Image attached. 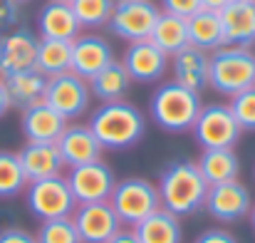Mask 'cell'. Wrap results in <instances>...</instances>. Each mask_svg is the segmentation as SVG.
Segmentation results:
<instances>
[{
	"mask_svg": "<svg viewBox=\"0 0 255 243\" xmlns=\"http://www.w3.org/2000/svg\"><path fill=\"white\" fill-rule=\"evenodd\" d=\"M92 134L102 144V149L124 152L139 144L146 134V117L131 102H102L92 114L89 124Z\"/></svg>",
	"mask_w": 255,
	"mask_h": 243,
	"instance_id": "obj_1",
	"label": "cell"
},
{
	"mask_svg": "<svg viewBox=\"0 0 255 243\" xmlns=\"http://www.w3.org/2000/svg\"><path fill=\"white\" fill-rule=\"evenodd\" d=\"M156 191H159L161 209L181 219V216H191L198 209H203L208 184L201 176L196 162L176 159V162L166 164L164 171L159 174Z\"/></svg>",
	"mask_w": 255,
	"mask_h": 243,
	"instance_id": "obj_2",
	"label": "cell"
},
{
	"mask_svg": "<svg viewBox=\"0 0 255 243\" xmlns=\"http://www.w3.org/2000/svg\"><path fill=\"white\" fill-rule=\"evenodd\" d=\"M201 107H203V102H201L198 92L186 89L173 80L159 84L149 99V114H151L154 124L171 134L191 132Z\"/></svg>",
	"mask_w": 255,
	"mask_h": 243,
	"instance_id": "obj_3",
	"label": "cell"
},
{
	"mask_svg": "<svg viewBox=\"0 0 255 243\" xmlns=\"http://www.w3.org/2000/svg\"><path fill=\"white\" fill-rule=\"evenodd\" d=\"M208 87L226 97L255 87V52L231 45L213 50L208 60Z\"/></svg>",
	"mask_w": 255,
	"mask_h": 243,
	"instance_id": "obj_4",
	"label": "cell"
},
{
	"mask_svg": "<svg viewBox=\"0 0 255 243\" xmlns=\"http://www.w3.org/2000/svg\"><path fill=\"white\" fill-rule=\"evenodd\" d=\"M109 204H112L117 219L122 221V226H129V229H134L146 216H151L154 211L161 209L156 184H151L149 179H141V176H129V179L117 181V186L109 196Z\"/></svg>",
	"mask_w": 255,
	"mask_h": 243,
	"instance_id": "obj_5",
	"label": "cell"
},
{
	"mask_svg": "<svg viewBox=\"0 0 255 243\" xmlns=\"http://www.w3.org/2000/svg\"><path fill=\"white\" fill-rule=\"evenodd\" d=\"M25 204H27L30 214L40 221L65 219V216H72L77 209L72 189L62 174L47 176L40 181H30L25 186Z\"/></svg>",
	"mask_w": 255,
	"mask_h": 243,
	"instance_id": "obj_6",
	"label": "cell"
},
{
	"mask_svg": "<svg viewBox=\"0 0 255 243\" xmlns=\"http://www.w3.org/2000/svg\"><path fill=\"white\" fill-rule=\"evenodd\" d=\"M191 132H193V139L198 142L201 149H233L243 134L231 107L218 104V102L201 107Z\"/></svg>",
	"mask_w": 255,
	"mask_h": 243,
	"instance_id": "obj_7",
	"label": "cell"
},
{
	"mask_svg": "<svg viewBox=\"0 0 255 243\" xmlns=\"http://www.w3.org/2000/svg\"><path fill=\"white\" fill-rule=\"evenodd\" d=\"M161 10L154 0H114V10L107 27L127 42H139L149 40Z\"/></svg>",
	"mask_w": 255,
	"mask_h": 243,
	"instance_id": "obj_8",
	"label": "cell"
},
{
	"mask_svg": "<svg viewBox=\"0 0 255 243\" xmlns=\"http://www.w3.org/2000/svg\"><path fill=\"white\" fill-rule=\"evenodd\" d=\"M42 102L50 104L55 112H60L67 122H72V119L87 114V109L92 104L89 82L82 80L80 75H75L72 70L65 75H57V77H47Z\"/></svg>",
	"mask_w": 255,
	"mask_h": 243,
	"instance_id": "obj_9",
	"label": "cell"
},
{
	"mask_svg": "<svg viewBox=\"0 0 255 243\" xmlns=\"http://www.w3.org/2000/svg\"><path fill=\"white\" fill-rule=\"evenodd\" d=\"M65 179H67L77 204L109 201V196L117 186V176H114L112 166L107 162H102V159L82 164V166H72Z\"/></svg>",
	"mask_w": 255,
	"mask_h": 243,
	"instance_id": "obj_10",
	"label": "cell"
},
{
	"mask_svg": "<svg viewBox=\"0 0 255 243\" xmlns=\"http://www.w3.org/2000/svg\"><path fill=\"white\" fill-rule=\"evenodd\" d=\"M203 209L208 211L211 219H216L221 224H236V221H241V219H246L251 214L253 196H251L248 186L236 179V181L208 186Z\"/></svg>",
	"mask_w": 255,
	"mask_h": 243,
	"instance_id": "obj_11",
	"label": "cell"
},
{
	"mask_svg": "<svg viewBox=\"0 0 255 243\" xmlns=\"http://www.w3.org/2000/svg\"><path fill=\"white\" fill-rule=\"evenodd\" d=\"M72 221H75V229L82 243H107L122 229V221L117 219L109 201L77 204Z\"/></svg>",
	"mask_w": 255,
	"mask_h": 243,
	"instance_id": "obj_12",
	"label": "cell"
},
{
	"mask_svg": "<svg viewBox=\"0 0 255 243\" xmlns=\"http://www.w3.org/2000/svg\"><path fill=\"white\" fill-rule=\"evenodd\" d=\"M40 37L27 27H15L0 37V77L32 70Z\"/></svg>",
	"mask_w": 255,
	"mask_h": 243,
	"instance_id": "obj_13",
	"label": "cell"
},
{
	"mask_svg": "<svg viewBox=\"0 0 255 243\" xmlns=\"http://www.w3.org/2000/svg\"><path fill=\"white\" fill-rule=\"evenodd\" d=\"M122 65L134 82H159L169 70V55L161 52L151 40H139L129 42Z\"/></svg>",
	"mask_w": 255,
	"mask_h": 243,
	"instance_id": "obj_14",
	"label": "cell"
},
{
	"mask_svg": "<svg viewBox=\"0 0 255 243\" xmlns=\"http://www.w3.org/2000/svg\"><path fill=\"white\" fill-rule=\"evenodd\" d=\"M114 60V50L107 37L94 32H80L72 40V72L82 80H92Z\"/></svg>",
	"mask_w": 255,
	"mask_h": 243,
	"instance_id": "obj_15",
	"label": "cell"
},
{
	"mask_svg": "<svg viewBox=\"0 0 255 243\" xmlns=\"http://www.w3.org/2000/svg\"><path fill=\"white\" fill-rule=\"evenodd\" d=\"M223 40L231 47H253L255 45V2L253 0H231L221 12Z\"/></svg>",
	"mask_w": 255,
	"mask_h": 243,
	"instance_id": "obj_16",
	"label": "cell"
},
{
	"mask_svg": "<svg viewBox=\"0 0 255 243\" xmlns=\"http://www.w3.org/2000/svg\"><path fill=\"white\" fill-rule=\"evenodd\" d=\"M55 144L60 149V157H62L65 166H70V169L97 162V159H102V152H104L87 124H67Z\"/></svg>",
	"mask_w": 255,
	"mask_h": 243,
	"instance_id": "obj_17",
	"label": "cell"
},
{
	"mask_svg": "<svg viewBox=\"0 0 255 243\" xmlns=\"http://www.w3.org/2000/svg\"><path fill=\"white\" fill-rule=\"evenodd\" d=\"M208 60H211V52L186 45L183 50H178L176 55L169 57L173 82L201 94L208 87Z\"/></svg>",
	"mask_w": 255,
	"mask_h": 243,
	"instance_id": "obj_18",
	"label": "cell"
},
{
	"mask_svg": "<svg viewBox=\"0 0 255 243\" xmlns=\"http://www.w3.org/2000/svg\"><path fill=\"white\" fill-rule=\"evenodd\" d=\"M67 124L70 122L60 112H55L50 104H45V102H37V104L22 109V117H20V129H22L27 142L55 144Z\"/></svg>",
	"mask_w": 255,
	"mask_h": 243,
	"instance_id": "obj_19",
	"label": "cell"
},
{
	"mask_svg": "<svg viewBox=\"0 0 255 243\" xmlns=\"http://www.w3.org/2000/svg\"><path fill=\"white\" fill-rule=\"evenodd\" d=\"M17 159H20V166L25 171L27 184L47 179V176H57L65 169L57 144H47V142H27L17 152Z\"/></svg>",
	"mask_w": 255,
	"mask_h": 243,
	"instance_id": "obj_20",
	"label": "cell"
},
{
	"mask_svg": "<svg viewBox=\"0 0 255 243\" xmlns=\"http://www.w3.org/2000/svg\"><path fill=\"white\" fill-rule=\"evenodd\" d=\"M80 22L72 12L70 2H60V0H50L40 7L37 12V32L40 37H50V40H75L80 35Z\"/></svg>",
	"mask_w": 255,
	"mask_h": 243,
	"instance_id": "obj_21",
	"label": "cell"
},
{
	"mask_svg": "<svg viewBox=\"0 0 255 243\" xmlns=\"http://www.w3.org/2000/svg\"><path fill=\"white\" fill-rule=\"evenodd\" d=\"M2 82H5L10 104L17 107L20 112L45 99L47 77L42 72H37L35 67L32 70H22V72H15V75H7V77H2Z\"/></svg>",
	"mask_w": 255,
	"mask_h": 243,
	"instance_id": "obj_22",
	"label": "cell"
},
{
	"mask_svg": "<svg viewBox=\"0 0 255 243\" xmlns=\"http://www.w3.org/2000/svg\"><path fill=\"white\" fill-rule=\"evenodd\" d=\"M131 84L134 80L124 70L122 60H112L99 75H94L89 80V92L99 102H122V99H127Z\"/></svg>",
	"mask_w": 255,
	"mask_h": 243,
	"instance_id": "obj_23",
	"label": "cell"
},
{
	"mask_svg": "<svg viewBox=\"0 0 255 243\" xmlns=\"http://www.w3.org/2000/svg\"><path fill=\"white\" fill-rule=\"evenodd\" d=\"M196 166L208 186L236 181L241 174V159L233 149H203Z\"/></svg>",
	"mask_w": 255,
	"mask_h": 243,
	"instance_id": "obj_24",
	"label": "cell"
},
{
	"mask_svg": "<svg viewBox=\"0 0 255 243\" xmlns=\"http://www.w3.org/2000/svg\"><path fill=\"white\" fill-rule=\"evenodd\" d=\"M186 25H188V45H193L198 50H206V52H213V50L226 45L223 25H221L218 12H211V10L201 7L198 12L186 17Z\"/></svg>",
	"mask_w": 255,
	"mask_h": 243,
	"instance_id": "obj_25",
	"label": "cell"
},
{
	"mask_svg": "<svg viewBox=\"0 0 255 243\" xmlns=\"http://www.w3.org/2000/svg\"><path fill=\"white\" fill-rule=\"evenodd\" d=\"M134 234H136L139 243H181L183 241L181 219L169 214V211H164V209L154 211L141 224H136Z\"/></svg>",
	"mask_w": 255,
	"mask_h": 243,
	"instance_id": "obj_26",
	"label": "cell"
},
{
	"mask_svg": "<svg viewBox=\"0 0 255 243\" xmlns=\"http://www.w3.org/2000/svg\"><path fill=\"white\" fill-rule=\"evenodd\" d=\"M35 70L45 77H57L72 70V42L70 40H50L40 37L37 42V57Z\"/></svg>",
	"mask_w": 255,
	"mask_h": 243,
	"instance_id": "obj_27",
	"label": "cell"
},
{
	"mask_svg": "<svg viewBox=\"0 0 255 243\" xmlns=\"http://www.w3.org/2000/svg\"><path fill=\"white\" fill-rule=\"evenodd\" d=\"M149 40L166 55H176L178 50H183L188 45V25H186V17H178V15H171V12H161Z\"/></svg>",
	"mask_w": 255,
	"mask_h": 243,
	"instance_id": "obj_28",
	"label": "cell"
},
{
	"mask_svg": "<svg viewBox=\"0 0 255 243\" xmlns=\"http://www.w3.org/2000/svg\"><path fill=\"white\" fill-rule=\"evenodd\" d=\"M25 186H27V179H25L17 154L0 149V199H12L22 194Z\"/></svg>",
	"mask_w": 255,
	"mask_h": 243,
	"instance_id": "obj_29",
	"label": "cell"
},
{
	"mask_svg": "<svg viewBox=\"0 0 255 243\" xmlns=\"http://www.w3.org/2000/svg\"><path fill=\"white\" fill-rule=\"evenodd\" d=\"M70 5L80 27H87V30L104 27L114 10V0H72Z\"/></svg>",
	"mask_w": 255,
	"mask_h": 243,
	"instance_id": "obj_30",
	"label": "cell"
},
{
	"mask_svg": "<svg viewBox=\"0 0 255 243\" xmlns=\"http://www.w3.org/2000/svg\"><path fill=\"white\" fill-rule=\"evenodd\" d=\"M35 239H37V243H82L72 216L40 221V229H37Z\"/></svg>",
	"mask_w": 255,
	"mask_h": 243,
	"instance_id": "obj_31",
	"label": "cell"
},
{
	"mask_svg": "<svg viewBox=\"0 0 255 243\" xmlns=\"http://www.w3.org/2000/svg\"><path fill=\"white\" fill-rule=\"evenodd\" d=\"M231 112L243 132H255V87H248L231 97Z\"/></svg>",
	"mask_w": 255,
	"mask_h": 243,
	"instance_id": "obj_32",
	"label": "cell"
},
{
	"mask_svg": "<svg viewBox=\"0 0 255 243\" xmlns=\"http://www.w3.org/2000/svg\"><path fill=\"white\" fill-rule=\"evenodd\" d=\"M20 22V5L15 0H0V37L15 30Z\"/></svg>",
	"mask_w": 255,
	"mask_h": 243,
	"instance_id": "obj_33",
	"label": "cell"
},
{
	"mask_svg": "<svg viewBox=\"0 0 255 243\" xmlns=\"http://www.w3.org/2000/svg\"><path fill=\"white\" fill-rule=\"evenodd\" d=\"M161 12H171L178 17H191L201 10V0H161Z\"/></svg>",
	"mask_w": 255,
	"mask_h": 243,
	"instance_id": "obj_34",
	"label": "cell"
},
{
	"mask_svg": "<svg viewBox=\"0 0 255 243\" xmlns=\"http://www.w3.org/2000/svg\"><path fill=\"white\" fill-rule=\"evenodd\" d=\"M0 243H37V239L20 226H10L0 231Z\"/></svg>",
	"mask_w": 255,
	"mask_h": 243,
	"instance_id": "obj_35",
	"label": "cell"
},
{
	"mask_svg": "<svg viewBox=\"0 0 255 243\" xmlns=\"http://www.w3.org/2000/svg\"><path fill=\"white\" fill-rule=\"evenodd\" d=\"M193 243H238V239L233 234H228L226 229H208V231L198 234Z\"/></svg>",
	"mask_w": 255,
	"mask_h": 243,
	"instance_id": "obj_36",
	"label": "cell"
},
{
	"mask_svg": "<svg viewBox=\"0 0 255 243\" xmlns=\"http://www.w3.org/2000/svg\"><path fill=\"white\" fill-rule=\"evenodd\" d=\"M107 243H139V239H136L134 229H119Z\"/></svg>",
	"mask_w": 255,
	"mask_h": 243,
	"instance_id": "obj_37",
	"label": "cell"
},
{
	"mask_svg": "<svg viewBox=\"0 0 255 243\" xmlns=\"http://www.w3.org/2000/svg\"><path fill=\"white\" fill-rule=\"evenodd\" d=\"M12 109V104H10V97H7V89H5V82L0 77V119L7 114Z\"/></svg>",
	"mask_w": 255,
	"mask_h": 243,
	"instance_id": "obj_38",
	"label": "cell"
},
{
	"mask_svg": "<svg viewBox=\"0 0 255 243\" xmlns=\"http://www.w3.org/2000/svg\"><path fill=\"white\" fill-rule=\"evenodd\" d=\"M231 0H201V7L203 10H211V12H221Z\"/></svg>",
	"mask_w": 255,
	"mask_h": 243,
	"instance_id": "obj_39",
	"label": "cell"
},
{
	"mask_svg": "<svg viewBox=\"0 0 255 243\" xmlns=\"http://www.w3.org/2000/svg\"><path fill=\"white\" fill-rule=\"evenodd\" d=\"M248 216H251V226H253V231H255V204H253V209H251Z\"/></svg>",
	"mask_w": 255,
	"mask_h": 243,
	"instance_id": "obj_40",
	"label": "cell"
},
{
	"mask_svg": "<svg viewBox=\"0 0 255 243\" xmlns=\"http://www.w3.org/2000/svg\"><path fill=\"white\" fill-rule=\"evenodd\" d=\"M15 2H17V5H22V2H30V0H15Z\"/></svg>",
	"mask_w": 255,
	"mask_h": 243,
	"instance_id": "obj_41",
	"label": "cell"
},
{
	"mask_svg": "<svg viewBox=\"0 0 255 243\" xmlns=\"http://www.w3.org/2000/svg\"><path fill=\"white\" fill-rule=\"evenodd\" d=\"M60 2H72V0H60Z\"/></svg>",
	"mask_w": 255,
	"mask_h": 243,
	"instance_id": "obj_42",
	"label": "cell"
},
{
	"mask_svg": "<svg viewBox=\"0 0 255 243\" xmlns=\"http://www.w3.org/2000/svg\"><path fill=\"white\" fill-rule=\"evenodd\" d=\"M253 2H255V0H253Z\"/></svg>",
	"mask_w": 255,
	"mask_h": 243,
	"instance_id": "obj_43",
	"label": "cell"
}]
</instances>
